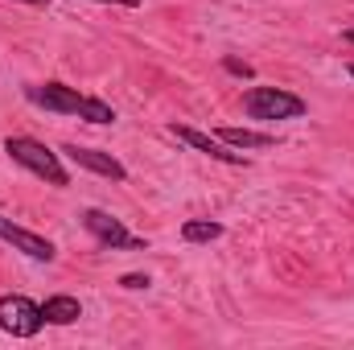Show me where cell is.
<instances>
[{"label":"cell","mask_w":354,"mask_h":350,"mask_svg":"<svg viewBox=\"0 0 354 350\" xmlns=\"http://www.w3.org/2000/svg\"><path fill=\"white\" fill-rule=\"evenodd\" d=\"M41 326H46V317H41V305L37 301H29L21 293L0 297V330L4 334H12V338H37Z\"/></svg>","instance_id":"obj_5"},{"label":"cell","mask_w":354,"mask_h":350,"mask_svg":"<svg viewBox=\"0 0 354 350\" xmlns=\"http://www.w3.org/2000/svg\"><path fill=\"white\" fill-rule=\"evenodd\" d=\"M120 284H124V288H149L153 280H149V276H140V272H128V276H120Z\"/></svg>","instance_id":"obj_13"},{"label":"cell","mask_w":354,"mask_h":350,"mask_svg":"<svg viewBox=\"0 0 354 350\" xmlns=\"http://www.w3.org/2000/svg\"><path fill=\"white\" fill-rule=\"evenodd\" d=\"M41 317H46V326H75V322L83 317V305H79V297L58 293V297H46Z\"/></svg>","instance_id":"obj_9"},{"label":"cell","mask_w":354,"mask_h":350,"mask_svg":"<svg viewBox=\"0 0 354 350\" xmlns=\"http://www.w3.org/2000/svg\"><path fill=\"white\" fill-rule=\"evenodd\" d=\"M25 99L46 107V111H58V116H79L87 124H115L111 103H103L95 95H83V91L66 87V83H33V87H25Z\"/></svg>","instance_id":"obj_1"},{"label":"cell","mask_w":354,"mask_h":350,"mask_svg":"<svg viewBox=\"0 0 354 350\" xmlns=\"http://www.w3.org/2000/svg\"><path fill=\"white\" fill-rule=\"evenodd\" d=\"M4 153H8L21 169H29L33 177L50 181L54 190H66V185H71V174L62 169L58 153H54V149H46V145H41V140H33V136H8V140H4Z\"/></svg>","instance_id":"obj_2"},{"label":"cell","mask_w":354,"mask_h":350,"mask_svg":"<svg viewBox=\"0 0 354 350\" xmlns=\"http://www.w3.org/2000/svg\"><path fill=\"white\" fill-rule=\"evenodd\" d=\"M243 116L252 120H297L305 116V99L284 87H248L243 91Z\"/></svg>","instance_id":"obj_3"},{"label":"cell","mask_w":354,"mask_h":350,"mask_svg":"<svg viewBox=\"0 0 354 350\" xmlns=\"http://www.w3.org/2000/svg\"><path fill=\"white\" fill-rule=\"evenodd\" d=\"M0 239H4V243H12L17 252H25L29 260H37V264H50L54 256H58V248H54L46 235H33V231L17 227V223H12V219H4V214H0Z\"/></svg>","instance_id":"obj_7"},{"label":"cell","mask_w":354,"mask_h":350,"mask_svg":"<svg viewBox=\"0 0 354 350\" xmlns=\"http://www.w3.org/2000/svg\"><path fill=\"white\" fill-rule=\"evenodd\" d=\"M214 136L223 145H231V149H272L276 145L272 132H252V128H218Z\"/></svg>","instance_id":"obj_10"},{"label":"cell","mask_w":354,"mask_h":350,"mask_svg":"<svg viewBox=\"0 0 354 350\" xmlns=\"http://www.w3.org/2000/svg\"><path fill=\"white\" fill-rule=\"evenodd\" d=\"M79 169H91V174H99V177H107V181H124L128 177V169L111 157V153H103V149H83V145H66L62 149Z\"/></svg>","instance_id":"obj_8"},{"label":"cell","mask_w":354,"mask_h":350,"mask_svg":"<svg viewBox=\"0 0 354 350\" xmlns=\"http://www.w3.org/2000/svg\"><path fill=\"white\" fill-rule=\"evenodd\" d=\"M169 132H174L177 140H185L194 153H206L210 161H223V165H248V153H239V149H227L218 136H210V132H198V128H189V124H181V120H174V124H169Z\"/></svg>","instance_id":"obj_6"},{"label":"cell","mask_w":354,"mask_h":350,"mask_svg":"<svg viewBox=\"0 0 354 350\" xmlns=\"http://www.w3.org/2000/svg\"><path fill=\"white\" fill-rule=\"evenodd\" d=\"M342 37H346V42H351V46H354V29H346V33H342Z\"/></svg>","instance_id":"obj_15"},{"label":"cell","mask_w":354,"mask_h":350,"mask_svg":"<svg viewBox=\"0 0 354 350\" xmlns=\"http://www.w3.org/2000/svg\"><path fill=\"white\" fill-rule=\"evenodd\" d=\"M21 4H50V0H21Z\"/></svg>","instance_id":"obj_16"},{"label":"cell","mask_w":354,"mask_h":350,"mask_svg":"<svg viewBox=\"0 0 354 350\" xmlns=\"http://www.w3.org/2000/svg\"><path fill=\"white\" fill-rule=\"evenodd\" d=\"M181 239L185 243H214V239H223V223H214V219H185L181 223Z\"/></svg>","instance_id":"obj_11"},{"label":"cell","mask_w":354,"mask_h":350,"mask_svg":"<svg viewBox=\"0 0 354 350\" xmlns=\"http://www.w3.org/2000/svg\"><path fill=\"white\" fill-rule=\"evenodd\" d=\"M79 219H83V227L95 235L99 248H111V252H149V243H145L140 235H132V231H128L115 214H107V210H95V206H91Z\"/></svg>","instance_id":"obj_4"},{"label":"cell","mask_w":354,"mask_h":350,"mask_svg":"<svg viewBox=\"0 0 354 350\" xmlns=\"http://www.w3.org/2000/svg\"><path fill=\"white\" fill-rule=\"evenodd\" d=\"M223 71L235 79H252V62H239V58H223Z\"/></svg>","instance_id":"obj_12"},{"label":"cell","mask_w":354,"mask_h":350,"mask_svg":"<svg viewBox=\"0 0 354 350\" xmlns=\"http://www.w3.org/2000/svg\"><path fill=\"white\" fill-rule=\"evenodd\" d=\"M351 79H354V62H351Z\"/></svg>","instance_id":"obj_17"},{"label":"cell","mask_w":354,"mask_h":350,"mask_svg":"<svg viewBox=\"0 0 354 350\" xmlns=\"http://www.w3.org/2000/svg\"><path fill=\"white\" fill-rule=\"evenodd\" d=\"M99 4H120V8H140V0H99Z\"/></svg>","instance_id":"obj_14"}]
</instances>
